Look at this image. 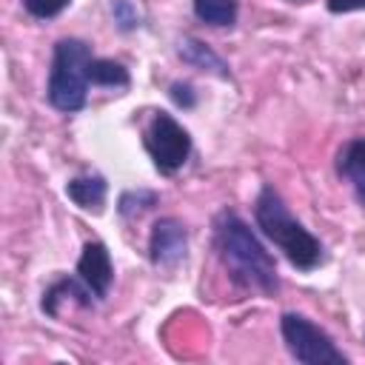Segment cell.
Listing matches in <instances>:
<instances>
[{
    "label": "cell",
    "mask_w": 365,
    "mask_h": 365,
    "mask_svg": "<svg viewBox=\"0 0 365 365\" xmlns=\"http://www.w3.org/2000/svg\"><path fill=\"white\" fill-rule=\"evenodd\" d=\"M214 245L228 277L240 288L262 291V294H271L279 288L277 265L271 254L257 240V234L245 225V220L228 208H222L214 217Z\"/></svg>",
    "instance_id": "1"
},
{
    "label": "cell",
    "mask_w": 365,
    "mask_h": 365,
    "mask_svg": "<svg viewBox=\"0 0 365 365\" xmlns=\"http://www.w3.org/2000/svg\"><path fill=\"white\" fill-rule=\"evenodd\" d=\"M254 217L257 225L262 228V234L288 257V262L294 268L311 271L322 262V242L288 211V205L282 202V197L265 185L254 202Z\"/></svg>",
    "instance_id": "2"
},
{
    "label": "cell",
    "mask_w": 365,
    "mask_h": 365,
    "mask_svg": "<svg viewBox=\"0 0 365 365\" xmlns=\"http://www.w3.org/2000/svg\"><path fill=\"white\" fill-rule=\"evenodd\" d=\"M94 54L88 43L77 37H63L54 43V57H51V71H48V88L46 97L57 111H80L88 97V66Z\"/></svg>",
    "instance_id": "3"
},
{
    "label": "cell",
    "mask_w": 365,
    "mask_h": 365,
    "mask_svg": "<svg viewBox=\"0 0 365 365\" xmlns=\"http://www.w3.org/2000/svg\"><path fill=\"white\" fill-rule=\"evenodd\" d=\"M279 328L297 362H305V365H345L348 362V356L334 345V339L322 328H317L311 319H305L302 314H294V311L282 314Z\"/></svg>",
    "instance_id": "4"
},
{
    "label": "cell",
    "mask_w": 365,
    "mask_h": 365,
    "mask_svg": "<svg viewBox=\"0 0 365 365\" xmlns=\"http://www.w3.org/2000/svg\"><path fill=\"white\" fill-rule=\"evenodd\" d=\"M145 148L163 174H174L177 168L185 165L191 154V137L188 131L165 111H157L145 128Z\"/></svg>",
    "instance_id": "5"
},
{
    "label": "cell",
    "mask_w": 365,
    "mask_h": 365,
    "mask_svg": "<svg viewBox=\"0 0 365 365\" xmlns=\"http://www.w3.org/2000/svg\"><path fill=\"white\" fill-rule=\"evenodd\" d=\"M185 248H188V231L180 220L163 217L154 222L151 240H148V254L154 265L174 268L180 259H185Z\"/></svg>",
    "instance_id": "6"
},
{
    "label": "cell",
    "mask_w": 365,
    "mask_h": 365,
    "mask_svg": "<svg viewBox=\"0 0 365 365\" xmlns=\"http://www.w3.org/2000/svg\"><path fill=\"white\" fill-rule=\"evenodd\" d=\"M77 274H80V282H86L91 288V294L97 299H103L111 288V279H114L108 248L103 242H86L83 254L77 259Z\"/></svg>",
    "instance_id": "7"
},
{
    "label": "cell",
    "mask_w": 365,
    "mask_h": 365,
    "mask_svg": "<svg viewBox=\"0 0 365 365\" xmlns=\"http://www.w3.org/2000/svg\"><path fill=\"white\" fill-rule=\"evenodd\" d=\"M336 171L354 185L356 200L365 205V137L348 140L336 154Z\"/></svg>",
    "instance_id": "8"
},
{
    "label": "cell",
    "mask_w": 365,
    "mask_h": 365,
    "mask_svg": "<svg viewBox=\"0 0 365 365\" xmlns=\"http://www.w3.org/2000/svg\"><path fill=\"white\" fill-rule=\"evenodd\" d=\"M106 191H108V185L100 174H83V177H74L66 185L68 200H74L86 211H100L103 202H106Z\"/></svg>",
    "instance_id": "9"
},
{
    "label": "cell",
    "mask_w": 365,
    "mask_h": 365,
    "mask_svg": "<svg viewBox=\"0 0 365 365\" xmlns=\"http://www.w3.org/2000/svg\"><path fill=\"white\" fill-rule=\"evenodd\" d=\"M180 54H182V60L191 63V66L211 68V71H217L220 77H228V66L222 63V57H217L205 43H200V40H194V37L180 40Z\"/></svg>",
    "instance_id": "10"
},
{
    "label": "cell",
    "mask_w": 365,
    "mask_h": 365,
    "mask_svg": "<svg viewBox=\"0 0 365 365\" xmlns=\"http://www.w3.org/2000/svg\"><path fill=\"white\" fill-rule=\"evenodd\" d=\"M88 80H91V86H106V88H125L131 83L125 66H120L114 60H103V57H94L91 60Z\"/></svg>",
    "instance_id": "11"
},
{
    "label": "cell",
    "mask_w": 365,
    "mask_h": 365,
    "mask_svg": "<svg viewBox=\"0 0 365 365\" xmlns=\"http://www.w3.org/2000/svg\"><path fill=\"white\" fill-rule=\"evenodd\" d=\"M237 0H194V14L208 26H234Z\"/></svg>",
    "instance_id": "12"
},
{
    "label": "cell",
    "mask_w": 365,
    "mask_h": 365,
    "mask_svg": "<svg viewBox=\"0 0 365 365\" xmlns=\"http://www.w3.org/2000/svg\"><path fill=\"white\" fill-rule=\"evenodd\" d=\"M154 202H157V194H154V191H128V194H123V200H120V214L128 217V214H134V211L151 208Z\"/></svg>",
    "instance_id": "13"
},
{
    "label": "cell",
    "mask_w": 365,
    "mask_h": 365,
    "mask_svg": "<svg viewBox=\"0 0 365 365\" xmlns=\"http://www.w3.org/2000/svg\"><path fill=\"white\" fill-rule=\"evenodd\" d=\"M23 6H26V11L31 17L48 20V17H57L68 6V0H23Z\"/></svg>",
    "instance_id": "14"
},
{
    "label": "cell",
    "mask_w": 365,
    "mask_h": 365,
    "mask_svg": "<svg viewBox=\"0 0 365 365\" xmlns=\"http://www.w3.org/2000/svg\"><path fill=\"white\" fill-rule=\"evenodd\" d=\"M171 100L177 103V106H182V108H191L194 103H197V94H194V88L188 86V83H171Z\"/></svg>",
    "instance_id": "15"
},
{
    "label": "cell",
    "mask_w": 365,
    "mask_h": 365,
    "mask_svg": "<svg viewBox=\"0 0 365 365\" xmlns=\"http://www.w3.org/2000/svg\"><path fill=\"white\" fill-rule=\"evenodd\" d=\"M114 17L120 20V29H134L137 26V14L128 11L125 0H114Z\"/></svg>",
    "instance_id": "16"
},
{
    "label": "cell",
    "mask_w": 365,
    "mask_h": 365,
    "mask_svg": "<svg viewBox=\"0 0 365 365\" xmlns=\"http://www.w3.org/2000/svg\"><path fill=\"white\" fill-rule=\"evenodd\" d=\"M328 9H331L334 14L356 11V9H365V0H328Z\"/></svg>",
    "instance_id": "17"
}]
</instances>
